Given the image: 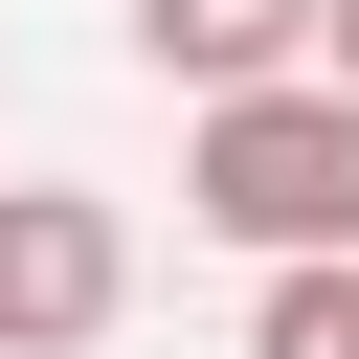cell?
Here are the masks:
<instances>
[{
	"label": "cell",
	"instance_id": "cell-1",
	"mask_svg": "<svg viewBox=\"0 0 359 359\" xmlns=\"http://www.w3.org/2000/svg\"><path fill=\"white\" fill-rule=\"evenodd\" d=\"M180 202H202L247 269H359V90H337V67H292V90L180 112Z\"/></svg>",
	"mask_w": 359,
	"mask_h": 359
},
{
	"label": "cell",
	"instance_id": "cell-2",
	"mask_svg": "<svg viewBox=\"0 0 359 359\" xmlns=\"http://www.w3.org/2000/svg\"><path fill=\"white\" fill-rule=\"evenodd\" d=\"M135 314V224L90 180H0V359H90Z\"/></svg>",
	"mask_w": 359,
	"mask_h": 359
},
{
	"label": "cell",
	"instance_id": "cell-3",
	"mask_svg": "<svg viewBox=\"0 0 359 359\" xmlns=\"http://www.w3.org/2000/svg\"><path fill=\"white\" fill-rule=\"evenodd\" d=\"M112 22H135V67H157L180 112H224V90H292L337 0H112Z\"/></svg>",
	"mask_w": 359,
	"mask_h": 359
},
{
	"label": "cell",
	"instance_id": "cell-4",
	"mask_svg": "<svg viewBox=\"0 0 359 359\" xmlns=\"http://www.w3.org/2000/svg\"><path fill=\"white\" fill-rule=\"evenodd\" d=\"M247 359H359V269H269L247 292Z\"/></svg>",
	"mask_w": 359,
	"mask_h": 359
},
{
	"label": "cell",
	"instance_id": "cell-5",
	"mask_svg": "<svg viewBox=\"0 0 359 359\" xmlns=\"http://www.w3.org/2000/svg\"><path fill=\"white\" fill-rule=\"evenodd\" d=\"M314 67H337V90H359V0H337V22H314Z\"/></svg>",
	"mask_w": 359,
	"mask_h": 359
}]
</instances>
